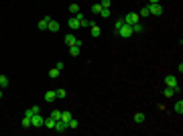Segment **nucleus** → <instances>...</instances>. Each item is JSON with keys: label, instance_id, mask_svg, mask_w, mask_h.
<instances>
[{"label": "nucleus", "instance_id": "f257e3e1", "mask_svg": "<svg viewBox=\"0 0 183 136\" xmlns=\"http://www.w3.org/2000/svg\"><path fill=\"white\" fill-rule=\"evenodd\" d=\"M165 85H167V88H173L175 94H181V85H179V79H177L175 75H167V77H165Z\"/></svg>", "mask_w": 183, "mask_h": 136}, {"label": "nucleus", "instance_id": "f03ea898", "mask_svg": "<svg viewBox=\"0 0 183 136\" xmlns=\"http://www.w3.org/2000/svg\"><path fill=\"white\" fill-rule=\"evenodd\" d=\"M116 33L120 35L122 39H130V37H132V27H130V25H126V22H124V25H122V27L118 28V31H116Z\"/></svg>", "mask_w": 183, "mask_h": 136}, {"label": "nucleus", "instance_id": "7ed1b4c3", "mask_svg": "<svg viewBox=\"0 0 183 136\" xmlns=\"http://www.w3.org/2000/svg\"><path fill=\"white\" fill-rule=\"evenodd\" d=\"M45 124V118L41 114H33V118H31V128H41Z\"/></svg>", "mask_w": 183, "mask_h": 136}, {"label": "nucleus", "instance_id": "20e7f679", "mask_svg": "<svg viewBox=\"0 0 183 136\" xmlns=\"http://www.w3.org/2000/svg\"><path fill=\"white\" fill-rule=\"evenodd\" d=\"M138 18H141V16H138V14H136V12H128V14H126V16H124V18H122V21L126 22V25H130V27H132L134 22H138Z\"/></svg>", "mask_w": 183, "mask_h": 136}, {"label": "nucleus", "instance_id": "39448f33", "mask_svg": "<svg viewBox=\"0 0 183 136\" xmlns=\"http://www.w3.org/2000/svg\"><path fill=\"white\" fill-rule=\"evenodd\" d=\"M55 100H57V91H55V89H49V91H45V102H47V104H53Z\"/></svg>", "mask_w": 183, "mask_h": 136}, {"label": "nucleus", "instance_id": "423d86ee", "mask_svg": "<svg viewBox=\"0 0 183 136\" xmlns=\"http://www.w3.org/2000/svg\"><path fill=\"white\" fill-rule=\"evenodd\" d=\"M149 12L155 14V16H159V14H163V6L161 4H149Z\"/></svg>", "mask_w": 183, "mask_h": 136}, {"label": "nucleus", "instance_id": "0eeeda50", "mask_svg": "<svg viewBox=\"0 0 183 136\" xmlns=\"http://www.w3.org/2000/svg\"><path fill=\"white\" fill-rule=\"evenodd\" d=\"M67 27L71 28V31H77V28H80V21H77L75 16H69L67 18Z\"/></svg>", "mask_w": 183, "mask_h": 136}, {"label": "nucleus", "instance_id": "6e6552de", "mask_svg": "<svg viewBox=\"0 0 183 136\" xmlns=\"http://www.w3.org/2000/svg\"><path fill=\"white\" fill-rule=\"evenodd\" d=\"M80 49H81V41L77 39V43L69 47V55H73V57H77V55H80Z\"/></svg>", "mask_w": 183, "mask_h": 136}, {"label": "nucleus", "instance_id": "1a4fd4ad", "mask_svg": "<svg viewBox=\"0 0 183 136\" xmlns=\"http://www.w3.org/2000/svg\"><path fill=\"white\" fill-rule=\"evenodd\" d=\"M59 22H57V21H53V18H51V21H49L47 22V31H51V33H57V31H59Z\"/></svg>", "mask_w": 183, "mask_h": 136}, {"label": "nucleus", "instance_id": "9d476101", "mask_svg": "<svg viewBox=\"0 0 183 136\" xmlns=\"http://www.w3.org/2000/svg\"><path fill=\"white\" fill-rule=\"evenodd\" d=\"M138 33H144V25H142L141 21L132 25V35H138Z\"/></svg>", "mask_w": 183, "mask_h": 136}, {"label": "nucleus", "instance_id": "9b49d317", "mask_svg": "<svg viewBox=\"0 0 183 136\" xmlns=\"http://www.w3.org/2000/svg\"><path fill=\"white\" fill-rule=\"evenodd\" d=\"M53 130H57V132H65V130H67V124L63 122V120H57V122H55V128Z\"/></svg>", "mask_w": 183, "mask_h": 136}, {"label": "nucleus", "instance_id": "f8f14e48", "mask_svg": "<svg viewBox=\"0 0 183 136\" xmlns=\"http://www.w3.org/2000/svg\"><path fill=\"white\" fill-rule=\"evenodd\" d=\"M90 28H92V37H94V39H98V37L102 35V28L98 27V25H92Z\"/></svg>", "mask_w": 183, "mask_h": 136}, {"label": "nucleus", "instance_id": "ddd939ff", "mask_svg": "<svg viewBox=\"0 0 183 136\" xmlns=\"http://www.w3.org/2000/svg\"><path fill=\"white\" fill-rule=\"evenodd\" d=\"M49 21H51L49 16H45L43 21H39V25H37V27H39V31H47V22H49Z\"/></svg>", "mask_w": 183, "mask_h": 136}, {"label": "nucleus", "instance_id": "4468645a", "mask_svg": "<svg viewBox=\"0 0 183 136\" xmlns=\"http://www.w3.org/2000/svg\"><path fill=\"white\" fill-rule=\"evenodd\" d=\"M65 43H67V47L75 45V43H77V39H75V35H65Z\"/></svg>", "mask_w": 183, "mask_h": 136}, {"label": "nucleus", "instance_id": "2eb2a0df", "mask_svg": "<svg viewBox=\"0 0 183 136\" xmlns=\"http://www.w3.org/2000/svg\"><path fill=\"white\" fill-rule=\"evenodd\" d=\"M55 122H57V120H55V118H51V116H49L47 120H45V124H43V126H47L49 130H53V128H55Z\"/></svg>", "mask_w": 183, "mask_h": 136}, {"label": "nucleus", "instance_id": "dca6fc26", "mask_svg": "<svg viewBox=\"0 0 183 136\" xmlns=\"http://www.w3.org/2000/svg\"><path fill=\"white\" fill-rule=\"evenodd\" d=\"M144 120H147V116L142 114V112H136V114H134V122L136 124H142Z\"/></svg>", "mask_w": 183, "mask_h": 136}, {"label": "nucleus", "instance_id": "f3484780", "mask_svg": "<svg viewBox=\"0 0 183 136\" xmlns=\"http://www.w3.org/2000/svg\"><path fill=\"white\" fill-rule=\"evenodd\" d=\"M71 118H73V116H71V112H61V118H59V120H63V122L67 124Z\"/></svg>", "mask_w": 183, "mask_h": 136}, {"label": "nucleus", "instance_id": "a211bd4d", "mask_svg": "<svg viewBox=\"0 0 183 136\" xmlns=\"http://www.w3.org/2000/svg\"><path fill=\"white\" fill-rule=\"evenodd\" d=\"M77 126H80V122H77L75 118H71V120H69V122H67V128H69V130H75V128H77Z\"/></svg>", "mask_w": 183, "mask_h": 136}, {"label": "nucleus", "instance_id": "6ab92c4d", "mask_svg": "<svg viewBox=\"0 0 183 136\" xmlns=\"http://www.w3.org/2000/svg\"><path fill=\"white\" fill-rule=\"evenodd\" d=\"M59 73H61V71H59V69H57V67L49 69V77H51V79H55V77H59Z\"/></svg>", "mask_w": 183, "mask_h": 136}, {"label": "nucleus", "instance_id": "aec40b11", "mask_svg": "<svg viewBox=\"0 0 183 136\" xmlns=\"http://www.w3.org/2000/svg\"><path fill=\"white\" fill-rule=\"evenodd\" d=\"M69 12L77 14V12H80V4H75V2H73V4H69Z\"/></svg>", "mask_w": 183, "mask_h": 136}, {"label": "nucleus", "instance_id": "412c9836", "mask_svg": "<svg viewBox=\"0 0 183 136\" xmlns=\"http://www.w3.org/2000/svg\"><path fill=\"white\" fill-rule=\"evenodd\" d=\"M163 95H165V98H173V95H175V91H173V88H165Z\"/></svg>", "mask_w": 183, "mask_h": 136}, {"label": "nucleus", "instance_id": "4be33fe9", "mask_svg": "<svg viewBox=\"0 0 183 136\" xmlns=\"http://www.w3.org/2000/svg\"><path fill=\"white\" fill-rule=\"evenodd\" d=\"M8 83H10V81H8V77H6V75H0V88H6Z\"/></svg>", "mask_w": 183, "mask_h": 136}, {"label": "nucleus", "instance_id": "5701e85b", "mask_svg": "<svg viewBox=\"0 0 183 136\" xmlns=\"http://www.w3.org/2000/svg\"><path fill=\"white\" fill-rule=\"evenodd\" d=\"M22 128H31V118H27V116H22Z\"/></svg>", "mask_w": 183, "mask_h": 136}, {"label": "nucleus", "instance_id": "b1692460", "mask_svg": "<svg viewBox=\"0 0 183 136\" xmlns=\"http://www.w3.org/2000/svg\"><path fill=\"white\" fill-rule=\"evenodd\" d=\"M92 12H94V14H100V12H102V4H100V2L92 6Z\"/></svg>", "mask_w": 183, "mask_h": 136}, {"label": "nucleus", "instance_id": "393cba45", "mask_svg": "<svg viewBox=\"0 0 183 136\" xmlns=\"http://www.w3.org/2000/svg\"><path fill=\"white\" fill-rule=\"evenodd\" d=\"M175 112H177V114H183V102H181V100L175 104Z\"/></svg>", "mask_w": 183, "mask_h": 136}, {"label": "nucleus", "instance_id": "a878e982", "mask_svg": "<svg viewBox=\"0 0 183 136\" xmlns=\"http://www.w3.org/2000/svg\"><path fill=\"white\" fill-rule=\"evenodd\" d=\"M138 16H151V12H149V6L141 8V12H138Z\"/></svg>", "mask_w": 183, "mask_h": 136}, {"label": "nucleus", "instance_id": "bb28decb", "mask_svg": "<svg viewBox=\"0 0 183 136\" xmlns=\"http://www.w3.org/2000/svg\"><path fill=\"white\" fill-rule=\"evenodd\" d=\"M100 16H102V18H108V16H110V8H102Z\"/></svg>", "mask_w": 183, "mask_h": 136}, {"label": "nucleus", "instance_id": "cd10ccee", "mask_svg": "<svg viewBox=\"0 0 183 136\" xmlns=\"http://www.w3.org/2000/svg\"><path fill=\"white\" fill-rule=\"evenodd\" d=\"M51 118L59 120V118H61V112H59V110H53V112H51Z\"/></svg>", "mask_w": 183, "mask_h": 136}, {"label": "nucleus", "instance_id": "c85d7f7f", "mask_svg": "<svg viewBox=\"0 0 183 136\" xmlns=\"http://www.w3.org/2000/svg\"><path fill=\"white\" fill-rule=\"evenodd\" d=\"M100 4H102V8H110V4H112V0H102Z\"/></svg>", "mask_w": 183, "mask_h": 136}, {"label": "nucleus", "instance_id": "c756f323", "mask_svg": "<svg viewBox=\"0 0 183 136\" xmlns=\"http://www.w3.org/2000/svg\"><path fill=\"white\" fill-rule=\"evenodd\" d=\"M122 25H124V21H122V18H120V21H116V22H114V28H116V31H118V28H120Z\"/></svg>", "mask_w": 183, "mask_h": 136}, {"label": "nucleus", "instance_id": "7c9ffc66", "mask_svg": "<svg viewBox=\"0 0 183 136\" xmlns=\"http://www.w3.org/2000/svg\"><path fill=\"white\" fill-rule=\"evenodd\" d=\"M57 91V98H65V89H55Z\"/></svg>", "mask_w": 183, "mask_h": 136}, {"label": "nucleus", "instance_id": "2f4dec72", "mask_svg": "<svg viewBox=\"0 0 183 136\" xmlns=\"http://www.w3.org/2000/svg\"><path fill=\"white\" fill-rule=\"evenodd\" d=\"M55 67L59 69V71H63V67H65V65H63V63H61V61H57V63H55Z\"/></svg>", "mask_w": 183, "mask_h": 136}, {"label": "nucleus", "instance_id": "473e14b6", "mask_svg": "<svg viewBox=\"0 0 183 136\" xmlns=\"http://www.w3.org/2000/svg\"><path fill=\"white\" fill-rule=\"evenodd\" d=\"M33 114H35V112H33V110H31V108H29L27 112H25V116H27V118H33Z\"/></svg>", "mask_w": 183, "mask_h": 136}, {"label": "nucleus", "instance_id": "72a5a7b5", "mask_svg": "<svg viewBox=\"0 0 183 136\" xmlns=\"http://www.w3.org/2000/svg\"><path fill=\"white\" fill-rule=\"evenodd\" d=\"M149 4H159V0H149Z\"/></svg>", "mask_w": 183, "mask_h": 136}, {"label": "nucleus", "instance_id": "f704fd0d", "mask_svg": "<svg viewBox=\"0 0 183 136\" xmlns=\"http://www.w3.org/2000/svg\"><path fill=\"white\" fill-rule=\"evenodd\" d=\"M0 98H2V88H0Z\"/></svg>", "mask_w": 183, "mask_h": 136}]
</instances>
